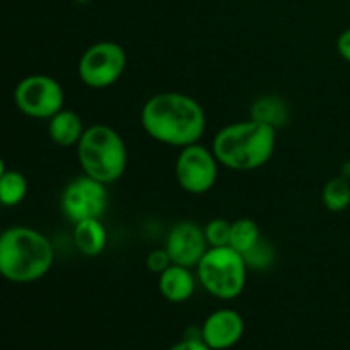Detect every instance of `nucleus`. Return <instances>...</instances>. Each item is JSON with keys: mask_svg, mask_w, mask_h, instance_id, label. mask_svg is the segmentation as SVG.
<instances>
[{"mask_svg": "<svg viewBox=\"0 0 350 350\" xmlns=\"http://www.w3.org/2000/svg\"><path fill=\"white\" fill-rule=\"evenodd\" d=\"M205 239L208 243V248H221L229 246V236H231V222L226 219H212L204 228Z\"/></svg>", "mask_w": 350, "mask_h": 350, "instance_id": "6ab92c4d", "label": "nucleus"}, {"mask_svg": "<svg viewBox=\"0 0 350 350\" xmlns=\"http://www.w3.org/2000/svg\"><path fill=\"white\" fill-rule=\"evenodd\" d=\"M337 51L345 62L350 64V27L342 31L337 38Z\"/></svg>", "mask_w": 350, "mask_h": 350, "instance_id": "5701e85b", "label": "nucleus"}, {"mask_svg": "<svg viewBox=\"0 0 350 350\" xmlns=\"http://www.w3.org/2000/svg\"><path fill=\"white\" fill-rule=\"evenodd\" d=\"M27 180L21 171L7 170L0 178V205L16 207L26 198Z\"/></svg>", "mask_w": 350, "mask_h": 350, "instance_id": "f3484780", "label": "nucleus"}, {"mask_svg": "<svg viewBox=\"0 0 350 350\" xmlns=\"http://www.w3.org/2000/svg\"><path fill=\"white\" fill-rule=\"evenodd\" d=\"M260 226L253 219L241 217L231 222V236H229V246L241 255L252 252L260 241H262Z\"/></svg>", "mask_w": 350, "mask_h": 350, "instance_id": "dca6fc26", "label": "nucleus"}, {"mask_svg": "<svg viewBox=\"0 0 350 350\" xmlns=\"http://www.w3.org/2000/svg\"><path fill=\"white\" fill-rule=\"evenodd\" d=\"M170 350H212V349L202 340V335H198V337H185L183 340L174 344Z\"/></svg>", "mask_w": 350, "mask_h": 350, "instance_id": "4be33fe9", "label": "nucleus"}, {"mask_svg": "<svg viewBox=\"0 0 350 350\" xmlns=\"http://www.w3.org/2000/svg\"><path fill=\"white\" fill-rule=\"evenodd\" d=\"M75 149L85 176L109 185L125 174L129 152L125 140L113 126L105 123L88 126Z\"/></svg>", "mask_w": 350, "mask_h": 350, "instance_id": "20e7f679", "label": "nucleus"}, {"mask_svg": "<svg viewBox=\"0 0 350 350\" xmlns=\"http://www.w3.org/2000/svg\"><path fill=\"white\" fill-rule=\"evenodd\" d=\"M200 335L212 350H228L234 347L245 335V320L238 311L222 308L208 314L202 325Z\"/></svg>", "mask_w": 350, "mask_h": 350, "instance_id": "9b49d317", "label": "nucleus"}, {"mask_svg": "<svg viewBox=\"0 0 350 350\" xmlns=\"http://www.w3.org/2000/svg\"><path fill=\"white\" fill-rule=\"evenodd\" d=\"M277 130L256 120L226 125L212 142L219 164L232 171H255L265 166L275 152Z\"/></svg>", "mask_w": 350, "mask_h": 350, "instance_id": "f03ea898", "label": "nucleus"}, {"mask_svg": "<svg viewBox=\"0 0 350 350\" xmlns=\"http://www.w3.org/2000/svg\"><path fill=\"white\" fill-rule=\"evenodd\" d=\"M55 262V250L43 232L12 226L0 234V275L14 284L43 279Z\"/></svg>", "mask_w": 350, "mask_h": 350, "instance_id": "7ed1b4c3", "label": "nucleus"}, {"mask_svg": "<svg viewBox=\"0 0 350 350\" xmlns=\"http://www.w3.org/2000/svg\"><path fill=\"white\" fill-rule=\"evenodd\" d=\"M74 245L84 256H98L108 245V232L101 219H84L74 224Z\"/></svg>", "mask_w": 350, "mask_h": 350, "instance_id": "4468645a", "label": "nucleus"}, {"mask_svg": "<svg viewBox=\"0 0 350 350\" xmlns=\"http://www.w3.org/2000/svg\"><path fill=\"white\" fill-rule=\"evenodd\" d=\"M146 265L150 272L159 275V273H163L167 267L173 265V262H171V256L167 255L166 248H159V250H152V252L147 255Z\"/></svg>", "mask_w": 350, "mask_h": 350, "instance_id": "412c9836", "label": "nucleus"}, {"mask_svg": "<svg viewBox=\"0 0 350 350\" xmlns=\"http://www.w3.org/2000/svg\"><path fill=\"white\" fill-rule=\"evenodd\" d=\"M250 118L273 126L277 130L289 120V108H287L286 101L277 96H263L252 105Z\"/></svg>", "mask_w": 350, "mask_h": 350, "instance_id": "2eb2a0df", "label": "nucleus"}, {"mask_svg": "<svg viewBox=\"0 0 350 350\" xmlns=\"http://www.w3.org/2000/svg\"><path fill=\"white\" fill-rule=\"evenodd\" d=\"M195 270L198 282L217 299H236L246 287L248 265L241 253L232 250L231 246L208 248Z\"/></svg>", "mask_w": 350, "mask_h": 350, "instance_id": "39448f33", "label": "nucleus"}, {"mask_svg": "<svg viewBox=\"0 0 350 350\" xmlns=\"http://www.w3.org/2000/svg\"><path fill=\"white\" fill-rule=\"evenodd\" d=\"M349 9H350V0H349Z\"/></svg>", "mask_w": 350, "mask_h": 350, "instance_id": "bb28decb", "label": "nucleus"}, {"mask_svg": "<svg viewBox=\"0 0 350 350\" xmlns=\"http://www.w3.org/2000/svg\"><path fill=\"white\" fill-rule=\"evenodd\" d=\"M342 176H345L350 180V163H345L344 167H342Z\"/></svg>", "mask_w": 350, "mask_h": 350, "instance_id": "b1692460", "label": "nucleus"}, {"mask_svg": "<svg viewBox=\"0 0 350 350\" xmlns=\"http://www.w3.org/2000/svg\"><path fill=\"white\" fill-rule=\"evenodd\" d=\"M164 248L171 256V262L195 269L202 256L207 253L208 243L205 239L204 228L193 221H183L171 228Z\"/></svg>", "mask_w": 350, "mask_h": 350, "instance_id": "9d476101", "label": "nucleus"}, {"mask_svg": "<svg viewBox=\"0 0 350 350\" xmlns=\"http://www.w3.org/2000/svg\"><path fill=\"white\" fill-rule=\"evenodd\" d=\"M219 161L212 149L200 142L180 149L174 164L176 181L187 193L204 195L212 190L219 176Z\"/></svg>", "mask_w": 350, "mask_h": 350, "instance_id": "6e6552de", "label": "nucleus"}, {"mask_svg": "<svg viewBox=\"0 0 350 350\" xmlns=\"http://www.w3.org/2000/svg\"><path fill=\"white\" fill-rule=\"evenodd\" d=\"M321 202L330 212H344L350 205V180L338 174L325 183Z\"/></svg>", "mask_w": 350, "mask_h": 350, "instance_id": "a211bd4d", "label": "nucleus"}, {"mask_svg": "<svg viewBox=\"0 0 350 350\" xmlns=\"http://www.w3.org/2000/svg\"><path fill=\"white\" fill-rule=\"evenodd\" d=\"M243 258H245L248 269H267L273 262V250L270 248L269 243L262 239L252 252L243 255Z\"/></svg>", "mask_w": 350, "mask_h": 350, "instance_id": "aec40b11", "label": "nucleus"}, {"mask_svg": "<svg viewBox=\"0 0 350 350\" xmlns=\"http://www.w3.org/2000/svg\"><path fill=\"white\" fill-rule=\"evenodd\" d=\"M157 287L164 299L174 304H181L191 299L195 287H197V279H195L191 269L173 263L157 275Z\"/></svg>", "mask_w": 350, "mask_h": 350, "instance_id": "f8f14e48", "label": "nucleus"}, {"mask_svg": "<svg viewBox=\"0 0 350 350\" xmlns=\"http://www.w3.org/2000/svg\"><path fill=\"white\" fill-rule=\"evenodd\" d=\"M14 103L23 115L50 120L65 106V92L51 75L33 74L24 77L14 89Z\"/></svg>", "mask_w": 350, "mask_h": 350, "instance_id": "0eeeda50", "label": "nucleus"}, {"mask_svg": "<svg viewBox=\"0 0 350 350\" xmlns=\"http://www.w3.org/2000/svg\"><path fill=\"white\" fill-rule=\"evenodd\" d=\"M108 204L109 195L106 185L85 174L72 180L60 197L62 212L74 224L84 219H101Z\"/></svg>", "mask_w": 350, "mask_h": 350, "instance_id": "1a4fd4ad", "label": "nucleus"}, {"mask_svg": "<svg viewBox=\"0 0 350 350\" xmlns=\"http://www.w3.org/2000/svg\"><path fill=\"white\" fill-rule=\"evenodd\" d=\"M84 132V122L74 109L64 108L48 120V135L58 147H77Z\"/></svg>", "mask_w": 350, "mask_h": 350, "instance_id": "ddd939ff", "label": "nucleus"}, {"mask_svg": "<svg viewBox=\"0 0 350 350\" xmlns=\"http://www.w3.org/2000/svg\"><path fill=\"white\" fill-rule=\"evenodd\" d=\"M75 2H77V3H88L89 0H75Z\"/></svg>", "mask_w": 350, "mask_h": 350, "instance_id": "a878e982", "label": "nucleus"}, {"mask_svg": "<svg viewBox=\"0 0 350 350\" xmlns=\"http://www.w3.org/2000/svg\"><path fill=\"white\" fill-rule=\"evenodd\" d=\"M142 129L150 139L170 147L200 142L207 129V115L200 103L185 92L164 91L150 96L140 111Z\"/></svg>", "mask_w": 350, "mask_h": 350, "instance_id": "f257e3e1", "label": "nucleus"}, {"mask_svg": "<svg viewBox=\"0 0 350 350\" xmlns=\"http://www.w3.org/2000/svg\"><path fill=\"white\" fill-rule=\"evenodd\" d=\"M126 68V53L115 41H98L82 53L77 74L91 89H106L122 79Z\"/></svg>", "mask_w": 350, "mask_h": 350, "instance_id": "423d86ee", "label": "nucleus"}, {"mask_svg": "<svg viewBox=\"0 0 350 350\" xmlns=\"http://www.w3.org/2000/svg\"><path fill=\"white\" fill-rule=\"evenodd\" d=\"M5 171H7L5 163H3V159H2V157H0V178H2V174L5 173Z\"/></svg>", "mask_w": 350, "mask_h": 350, "instance_id": "393cba45", "label": "nucleus"}]
</instances>
